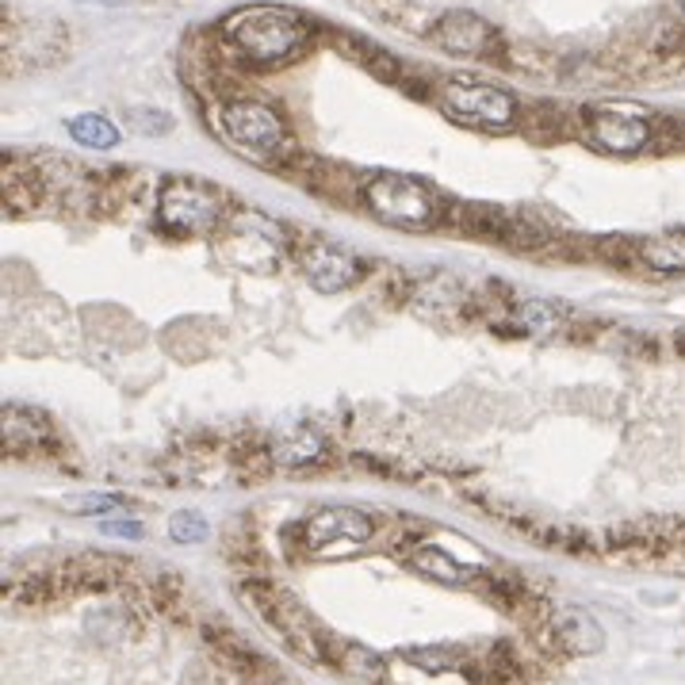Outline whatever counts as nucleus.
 Here are the masks:
<instances>
[{"label": "nucleus", "instance_id": "obj_22", "mask_svg": "<svg viewBox=\"0 0 685 685\" xmlns=\"http://www.w3.org/2000/svg\"><path fill=\"white\" fill-rule=\"evenodd\" d=\"M104 533L123 536V540H139V536H142V529L134 525V521H108V525H104Z\"/></svg>", "mask_w": 685, "mask_h": 685}, {"label": "nucleus", "instance_id": "obj_1", "mask_svg": "<svg viewBox=\"0 0 685 685\" xmlns=\"http://www.w3.org/2000/svg\"><path fill=\"white\" fill-rule=\"evenodd\" d=\"M222 43L249 66H284L311 43V23L287 8L253 4L222 20Z\"/></svg>", "mask_w": 685, "mask_h": 685}, {"label": "nucleus", "instance_id": "obj_3", "mask_svg": "<svg viewBox=\"0 0 685 685\" xmlns=\"http://www.w3.org/2000/svg\"><path fill=\"white\" fill-rule=\"evenodd\" d=\"M222 215H227V192L207 181L176 176V181L161 184L157 192L161 227L176 233H211L215 227H222Z\"/></svg>", "mask_w": 685, "mask_h": 685}, {"label": "nucleus", "instance_id": "obj_12", "mask_svg": "<svg viewBox=\"0 0 685 685\" xmlns=\"http://www.w3.org/2000/svg\"><path fill=\"white\" fill-rule=\"evenodd\" d=\"M322 651H326V663H334L337 671L357 682L380 685L387 678V663L372 648H360V643L341 640V635H322Z\"/></svg>", "mask_w": 685, "mask_h": 685}, {"label": "nucleus", "instance_id": "obj_15", "mask_svg": "<svg viewBox=\"0 0 685 685\" xmlns=\"http://www.w3.org/2000/svg\"><path fill=\"white\" fill-rule=\"evenodd\" d=\"M640 257H643V264H651V269H659V272H682L685 269V230H666V233L648 238L640 246Z\"/></svg>", "mask_w": 685, "mask_h": 685}, {"label": "nucleus", "instance_id": "obj_20", "mask_svg": "<svg viewBox=\"0 0 685 685\" xmlns=\"http://www.w3.org/2000/svg\"><path fill=\"white\" fill-rule=\"evenodd\" d=\"M62 505H66L69 513H111L123 505V498L119 494H80V498H66Z\"/></svg>", "mask_w": 685, "mask_h": 685}, {"label": "nucleus", "instance_id": "obj_23", "mask_svg": "<svg viewBox=\"0 0 685 685\" xmlns=\"http://www.w3.org/2000/svg\"><path fill=\"white\" fill-rule=\"evenodd\" d=\"M80 4H131V0H80Z\"/></svg>", "mask_w": 685, "mask_h": 685}, {"label": "nucleus", "instance_id": "obj_6", "mask_svg": "<svg viewBox=\"0 0 685 685\" xmlns=\"http://www.w3.org/2000/svg\"><path fill=\"white\" fill-rule=\"evenodd\" d=\"M372 536L376 521L368 513L352 510V505H329V510H318L303 525V544L314 555H349L357 547L372 544Z\"/></svg>", "mask_w": 685, "mask_h": 685}, {"label": "nucleus", "instance_id": "obj_7", "mask_svg": "<svg viewBox=\"0 0 685 685\" xmlns=\"http://www.w3.org/2000/svg\"><path fill=\"white\" fill-rule=\"evenodd\" d=\"M249 215H238L219 233V253L233 269L246 272H272L280 264V241L272 238V222L257 219V227H246Z\"/></svg>", "mask_w": 685, "mask_h": 685}, {"label": "nucleus", "instance_id": "obj_19", "mask_svg": "<svg viewBox=\"0 0 685 685\" xmlns=\"http://www.w3.org/2000/svg\"><path fill=\"white\" fill-rule=\"evenodd\" d=\"M168 536L176 540V544H204L207 540V521L199 518L196 510H181L168 518Z\"/></svg>", "mask_w": 685, "mask_h": 685}, {"label": "nucleus", "instance_id": "obj_4", "mask_svg": "<svg viewBox=\"0 0 685 685\" xmlns=\"http://www.w3.org/2000/svg\"><path fill=\"white\" fill-rule=\"evenodd\" d=\"M222 131L230 134L238 146L264 153L272 161H284L295 150V142L287 139V127L280 119V111L253 96H233L222 104Z\"/></svg>", "mask_w": 685, "mask_h": 685}, {"label": "nucleus", "instance_id": "obj_14", "mask_svg": "<svg viewBox=\"0 0 685 685\" xmlns=\"http://www.w3.org/2000/svg\"><path fill=\"white\" fill-rule=\"evenodd\" d=\"M4 441H8V453H15V445H23V453H28L31 445H51L54 433H51V422H46L39 410L8 406L4 410Z\"/></svg>", "mask_w": 685, "mask_h": 685}, {"label": "nucleus", "instance_id": "obj_5", "mask_svg": "<svg viewBox=\"0 0 685 685\" xmlns=\"http://www.w3.org/2000/svg\"><path fill=\"white\" fill-rule=\"evenodd\" d=\"M441 108L459 123L482 127V131H510L518 123V100L482 80H448L441 88Z\"/></svg>", "mask_w": 685, "mask_h": 685}, {"label": "nucleus", "instance_id": "obj_16", "mask_svg": "<svg viewBox=\"0 0 685 685\" xmlns=\"http://www.w3.org/2000/svg\"><path fill=\"white\" fill-rule=\"evenodd\" d=\"M322 453H326V445H322L318 433L303 430V433H292V437H276L269 445V459L280 467H300V464H314Z\"/></svg>", "mask_w": 685, "mask_h": 685}, {"label": "nucleus", "instance_id": "obj_21", "mask_svg": "<svg viewBox=\"0 0 685 685\" xmlns=\"http://www.w3.org/2000/svg\"><path fill=\"white\" fill-rule=\"evenodd\" d=\"M131 123H134V127H142V131H146V127L168 131V119H165V116H157V111H146V116H142V111H131Z\"/></svg>", "mask_w": 685, "mask_h": 685}, {"label": "nucleus", "instance_id": "obj_10", "mask_svg": "<svg viewBox=\"0 0 685 685\" xmlns=\"http://www.w3.org/2000/svg\"><path fill=\"white\" fill-rule=\"evenodd\" d=\"M300 264L318 292H345L360 280V261L349 249L334 246V241H306L300 249Z\"/></svg>", "mask_w": 685, "mask_h": 685}, {"label": "nucleus", "instance_id": "obj_18", "mask_svg": "<svg viewBox=\"0 0 685 685\" xmlns=\"http://www.w3.org/2000/svg\"><path fill=\"white\" fill-rule=\"evenodd\" d=\"M513 318H518V326L525 329V334H533V337H552L555 329L563 326V318H567V314H563L555 303L529 300V303H521V306H518V314H513Z\"/></svg>", "mask_w": 685, "mask_h": 685}, {"label": "nucleus", "instance_id": "obj_11", "mask_svg": "<svg viewBox=\"0 0 685 685\" xmlns=\"http://www.w3.org/2000/svg\"><path fill=\"white\" fill-rule=\"evenodd\" d=\"M552 632V648L563 651V655H598L606 648V632L594 624L590 612L583 609H567L547 624Z\"/></svg>", "mask_w": 685, "mask_h": 685}, {"label": "nucleus", "instance_id": "obj_9", "mask_svg": "<svg viewBox=\"0 0 685 685\" xmlns=\"http://www.w3.org/2000/svg\"><path fill=\"white\" fill-rule=\"evenodd\" d=\"M430 39L437 46H445L448 54H459V58H487V54H494L502 46L494 28L475 12H445L430 28Z\"/></svg>", "mask_w": 685, "mask_h": 685}, {"label": "nucleus", "instance_id": "obj_13", "mask_svg": "<svg viewBox=\"0 0 685 685\" xmlns=\"http://www.w3.org/2000/svg\"><path fill=\"white\" fill-rule=\"evenodd\" d=\"M414 570L425 578H433V583H445V586H464V583H475L479 578V570L467 567V563H459L456 555H448L445 547H417L414 552Z\"/></svg>", "mask_w": 685, "mask_h": 685}, {"label": "nucleus", "instance_id": "obj_8", "mask_svg": "<svg viewBox=\"0 0 685 685\" xmlns=\"http://www.w3.org/2000/svg\"><path fill=\"white\" fill-rule=\"evenodd\" d=\"M583 119V134L606 153H640L651 142V127L635 116H624V111H606V108H583L578 111Z\"/></svg>", "mask_w": 685, "mask_h": 685}, {"label": "nucleus", "instance_id": "obj_2", "mask_svg": "<svg viewBox=\"0 0 685 685\" xmlns=\"http://www.w3.org/2000/svg\"><path fill=\"white\" fill-rule=\"evenodd\" d=\"M365 207L387 227L399 230H422L437 219V196L422 181L406 173H376L360 188Z\"/></svg>", "mask_w": 685, "mask_h": 685}, {"label": "nucleus", "instance_id": "obj_17", "mask_svg": "<svg viewBox=\"0 0 685 685\" xmlns=\"http://www.w3.org/2000/svg\"><path fill=\"white\" fill-rule=\"evenodd\" d=\"M66 131L88 150H111V146H119V139H123L119 127L111 123V119H104V116H74L66 123Z\"/></svg>", "mask_w": 685, "mask_h": 685}, {"label": "nucleus", "instance_id": "obj_24", "mask_svg": "<svg viewBox=\"0 0 685 685\" xmlns=\"http://www.w3.org/2000/svg\"><path fill=\"white\" fill-rule=\"evenodd\" d=\"M682 12H685V0H682Z\"/></svg>", "mask_w": 685, "mask_h": 685}]
</instances>
